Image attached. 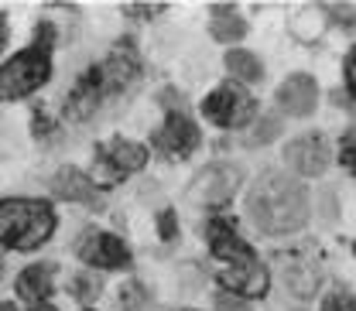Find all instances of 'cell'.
Instances as JSON below:
<instances>
[{"instance_id": "obj_1", "label": "cell", "mask_w": 356, "mask_h": 311, "mask_svg": "<svg viewBox=\"0 0 356 311\" xmlns=\"http://www.w3.org/2000/svg\"><path fill=\"white\" fill-rule=\"evenodd\" d=\"M247 212L261 233H295L309 219V192L295 178L281 171H267L247 195Z\"/></svg>"}, {"instance_id": "obj_2", "label": "cell", "mask_w": 356, "mask_h": 311, "mask_svg": "<svg viewBox=\"0 0 356 311\" xmlns=\"http://www.w3.org/2000/svg\"><path fill=\"white\" fill-rule=\"evenodd\" d=\"M55 229V212L42 199H7L0 202V243L14 250H35Z\"/></svg>"}, {"instance_id": "obj_3", "label": "cell", "mask_w": 356, "mask_h": 311, "mask_svg": "<svg viewBox=\"0 0 356 311\" xmlns=\"http://www.w3.org/2000/svg\"><path fill=\"white\" fill-rule=\"evenodd\" d=\"M213 253L229 264L226 270H222V280H226L236 294H247V298L264 294V287H267L264 267L254 260V253H250V250H247L229 229H222V226L213 229Z\"/></svg>"}, {"instance_id": "obj_4", "label": "cell", "mask_w": 356, "mask_h": 311, "mask_svg": "<svg viewBox=\"0 0 356 311\" xmlns=\"http://www.w3.org/2000/svg\"><path fill=\"white\" fill-rule=\"evenodd\" d=\"M48 48H24L0 69V99H21L48 79Z\"/></svg>"}, {"instance_id": "obj_5", "label": "cell", "mask_w": 356, "mask_h": 311, "mask_svg": "<svg viewBox=\"0 0 356 311\" xmlns=\"http://www.w3.org/2000/svg\"><path fill=\"white\" fill-rule=\"evenodd\" d=\"M202 110H206V117H209L213 124H220V127H243V124H250V117H254V99H250L243 89L222 86L206 99Z\"/></svg>"}, {"instance_id": "obj_6", "label": "cell", "mask_w": 356, "mask_h": 311, "mask_svg": "<svg viewBox=\"0 0 356 311\" xmlns=\"http://www.w3.org/2000/svg\"><path fill=\"white\" fill-rule=\"evenodd\" d=\"M284 161H288V168H295L298 175L315 178L329 168V147H325L322 137L305 133V137H295V140L284 147Z\"/></svg>"}, {"instance_id": "obj_7", "label": "cell", "mask_w": 356, "mask_h": 311, "mask_svg": "<svg viewBox=\"0 0 356 311\" xmlns=\"http://www.w3.org/2000/svg\"><path fill=\"white\" fill-rule=\"evenodd\" d=\"M76 253L92 267H124L127 264V246L110 236V233H99V229H86L76 243Z\"/></svg>"}, {"instance_id": "obj_8", "label": "cell", "mask_w": 356, "mask_h": 311, "mask_svg": "<svg viewBox=\"0 0 356 311\" xmlns=\"http://www.w3.org/2000/svg\"><path fill=\"white\" fill-rule=\"evenodd\" d=\"M236 185H240V171L233 168V165H213V168H206L202 175L195 178V199L199 202H206V205H220L226 199H233V192H236Z\"/></svg>"}, {"instance_id": "obj_9", "label": "cell", "mask_w": 356, "mask_h": 311, "mask_svg": "<svg viewBox=\"0 0 356 311\" xmlns=\"http://www.w3.org/2000/svg\"><path fill=\"white\" fill-rule=\"evenodd\" d=\"M277 99L281 106L291 113V117H309L315 110V99H318V89L312 76H291L284 86L277 89Z\"/></svg>"}, {"instance_id": "obj_10", "label": "cell", "mask_w": 356, "mask_h": 311, "mask_svg": "<svg viewBox=\"0 0 356 311\" xmlns=\"http://www.w3.org/2000/svg\"><path fill=\"white\" fill-rule=\"evenodd\" d=\"M158 144L165 151H172V154H188L199 144V131H195V124L185 113H172L168 124H165V131L158 133Z\"/></svg>"}, {"instance_id": "obj_11", "label": "cell", "mask_w": 356, "mask_h": 311, "mask_svg": "<svg viewBox=\"0 0 356 311\" xmlns=\"http://www.w3.org/2000/svg\"><path fill=\"white\" fill-rule=\"evenodd\" d=\"M51 192L58 199H65V202H86V205L96 202V188L79 168H62L58 175L51 178Z\"/></svg>"}, {"instance_id": "obj_12", "label": "cell", "mask_w": 356, "mask_h": 311, "mask_svg": "<svg viewBox=\"0 0 356 311\" xmlns=\"http://www.w3.org/2000/svg\"><path fill=\"white\" fill-rule=\"evenodd\" d=\"M51 284H55V267L51 264H31L17 277V291H21V298H28V301L48 298V294H51Z\"/></svg>"}, {"instance_id": "obj_13", "label": "cell", "mask_w": 356, "mask_h": 311, "mask_svg": "<svg viewBox=\"0 0 356 311\" xmlns=\"http://www.w3.org/2000/svg\"><path fill=\"white\" fill-rule=\"evenodd\" d=\"M247 35V24L240 21V14L233 10V7H216L213 10V38L216 42H236V38H243Z\"/></svg>"}, {"instance_id": "obj_14", "label": "cell", "mask_w": 356, "mask_h": 311, "mask_svg": "<svg viewBox=\"0 0 356 311\" xmlns=\"http://www.w3.org/2000/svg\"><path fill=\"white\" fill-rule=\"evenodd\" d=\"M318 267H312V264H305V260H291L288 264V270H284V284L295 291V294H312L315 287H318Z\"/></svg>"}, {"instance_id": "obj_15", "label": "cell", "mask_w": 356, "mask_h": 311, "mask_svg": "<svg viewBox=\"0 0 356 311\" xmlns=\"http://www.w3.org/2000/svg\"><path fill=\"white\" fill-rule=\"evenodd\" d=\"M106 158L120 168V171H137L144 161H147V151L140 144H131V140H113L106 147Z\"/></svg>"}, {"instance_id": "obj_16", "label": "cell", "mask_w": 356, "mask_h": 311, "mask_svg": "<svg viewBox=\"0 0 356 311\" xmlns=\"http://www.w3.org/2000/svg\"><path fill=\"white\" fill-rule=\"evenodd\" d=\"M226 69L233 72V79L240 83H257L261 79V62L254 51H229L226 55Z\"/></svg>"}, {"instance_id": "obj_17", "label": "cell", "mask_w": 356, "mask_h": 311, "mask_svg": "<svg viewBox=\"0 0 356 311\" xmlns=\"http://www.w3.org/2000/svg\"><path fill=\"white\" fill-rule=\"evenodd\" d=\"M281 133V117H264L261 124H257V131H254V144H267V140H274Z\"/></svg>"}, {"instance_id": "obj_18", "label": "cell", "mask_w": 356, "mask_h": 311, "mask_svg": "<svg viewBox=\"0 0 356 311\" xmlns=\"http://www.w3.org/2000/svg\"><path fill=\"white\" fill-rule=\"evenodd\" d=\"M120 305H124V311H140L144 308V287H140V284L124 287V291H120Z\"/></svg>"}, {"instance_id": "obj_19", "label": "cell", "mask_w": 356, "mask_h": 311, "mask_svg": "<svg viewBox=\"0 0 356 311\" xmlns=\"http://www.w3.org/2000/svg\"><path fill=\"white\" fill-rule=\"evenodd\" d=\"M322 311H356V301L350 298V294H332Z\"/></svg>"}, {"instance_id": "obj_20", "label": "cell", "mask_w": 356, "mask_h": 311, "mask_svg": "<svg viewBox=\"0 0 356 311\" xmlns=\"http://www.w3.org/2000/svg\"><path fill=\"white\" fill-rule=\"evenodd\" d=\"M216 308L220 311H250V305L240 301V298H233V294H220V298H216Z\"/></svg>"}, {"instance_id": "obj_21", "label": "cell", "mask_w": 356, "mask_h": 311, "mask_svg": "<svg viewBox=\"0 0 356 311\" xmlns=\"http://www.w3.org/2000/svg\"><path fill=\"white\" fill-rule=\"evenodd\" d=\"M346 76H350V86H353V92H356V51L346 58Z\"/></svg>"}, {"instance_id": "obj_22", "label": "cell", "mask_w": 356, "mask_h": 311, "mask_svg": "<svg viewBox=\"0 0 356 311\" xmlns=\"http://www.w3.org/2000/svg\"><path fill=\"white\" fill-rule=\"evenodd\" d=\"M175 226H172V212H161V236H172Z\"/></svg>"}, {"instance_id": "obj_23", "label": "cell", "mask_w": 356, "mask_h": 311, "mask_svg": "<svg viewBox=\"0 0 356 311\" xmlns=\"http://www.w3.org/2000/svg\"><path fill=\"white\" fill-rule=\"evenodd\" d=\"M31 311H55V308H51V305H35Z\"/></svg>"}, {"instance_id": "obj_24", "label": "cell", "mask_w": 356, "mask_h": 311, "mask_svg": "<svg viewBox=\"0 0 356 311\" xmlns=\"http://www.w3.org/2000/svg\"><path fill=\"white\" fill-rule=\"evenodd\" d=\"M0 48H3V17H0Z\"/></svg>"}, {"instance_id": "obj_25", "label": "cell", "mask_w": 356, "mask_h": 311, "mask_svg": "<svg viewBox=\"0 0 356 311\" xmlns=\"http://www.w3.org/2000/svg\"><path fill=\"white\" fill-rule=\"evenodd\" d=\"M0 311H17L14 305H0Z\"/></svg>"}, {"instance_id": "obj_26", "label": "cell", "mask_w": 356, "mask_h": 311, "mask_svg": "<svg viewBox=\"0 0 356 311\" xmlns=\"http://www.w3.org/2000/svg\"><path fill=\"white\" fill-rule=\"evenodd\" d=\"M0 270H3V267H0Z\"/></svg>"}]
</instances>
